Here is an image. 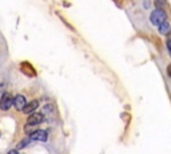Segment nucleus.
I'll list each match as a JSON object with an SVG mask.
<instances>
[{"label":"nucleus","mask_w":171,"mask_h":154,"mask_svg":"<svg viewBox=\"0 0 171 154\" xmlns=\"http://www.w3.org/2000/svg\"><path fill=\"white\" fill-rule=\"evenodd\" d=\"M167 19V15H166V12L163 10H155V11H152L151 12V16H150V21L154 25H156L158 27L159 24H162L163 21H166Z\"/></svg>","instance_id":"obj_1"},{"label":"nucleus","mask_w":171,"mask_h":154,"mask_svg":"<svg viewBox=\"0 0 171 154\" xmlns=\"http://www.w3.org/2000/svg\"><path fill=\"white\" fill-rule=\"evenodd\" d=\"M11 106H13V97L9 93H4L2 95V99H0V109L7 111L11 109Z\"/></svg>","instance_id":"obj_2"},{"label":"nucleus","mask_w":171,"mask_h":154,"mask_svg":"<svg viewBox=\"0 0 171 154\" xmlns=\"http://www.w3.org/2000/svg\"><path fill=\"white\" fill-rule=\"evenodd\" d=\"M30 138L32 141H39V142H44L48 138V134H47L46 130H34L30 134Z\"/></svg>","instance_id":"obj_3"},{"label":"nucleus","mask_w":171,"mask_h":154,"mask_svg":"<svg viewBox=\"0 0 171 154\" xmlns=\"http://www.w3.org/2000/svg\"><path fill=\"white\" fill-rule=\"evenodd\" d=\"M44 117L40 113H31V115H28V119H27V123L28 125H39L40 122H43Z\"/></svg>","instance_id":"obj_4"},{"label":"nucleus","mask_w":171,"mask_h":154,"mask_svg":"<svg viewBox=\"0 0 171 154\" xmlns=\"http://www.w3.org/2000/svg\"><path fill=\"white\" fill-rule=\"evenodd\" d=\"M27 105V101H25V98L23 97V95H16L15 98H13V106H15L16 110H23L24 106Z\"/></svg>","instance_id":"obj_5"},{"label":"nucleus","mask_w":171,"mask_h":154,"mask_svg":"<svg viewBox=\"0 0 171 154\" xmlns=\"http://www.w3.org/2000/svg\"><path fill=\"white\" fill-rule=\"evenodd\" d=\"M158 31H159V34L161 35H170V32H171V25L169 24V21H163L162 24H159L158 25Z\"/></svg>","instance_id":"obj_6"},{"label":"nucleus","mask_w":171,"mask_h":154,"mask_svg":"<svg viewBox=\"0 0 171 154\" xmlns=\"http://www.w3.org/2000/svg\"><path fill=\"white\" fill-rule=\"evenodd\" d=\"M38 106H39V102L38 101H32L30 102V103H27L24 106V109H23V111L25 113V114H31V113H34L36 109H38Z\"/></svg>","instance_id":"obj_7"},{"label":"nucleus","mask_w":171,"mask_h":154,"mask_svg":"<svg viewBox=\"0 0 171 154\" xmlns=\"http://www.w3.org/2000/svg\"><path fill=\"white\" fill-rule=\"evenodd\" d=\"M167 48H169V54H170V56H171V39L167 40Z\"/></svg>","instance_id":"obj_8"},{"label":"nucleus","mask_w":171,"mask_h":154,"mask_svg":"<svg viewBox=\"0 0 171 154\" xmlns=\"http://www.w3.org/2000/svg\"><path fill=\"white\" fill-rule=\"evenodd\" d=\"M162 4H163V0H156V6H158V8H159V10H161Z\"/></svg>","instance_id":"obj_9"},{"label":"nucleus","mask_w":171,"mask_h":154,"mask_svg":"<svg viewBox=\"0 0 171 154\" xmlns=\"http://www.w3.org/2000/svg\"><path fill=\"white\" fill-rule=\"evenodd\" d=\"M167 74H169V76L171 78V64H169V67H167Z\"/></svg>","instance_id":"obj_10"},{"label":"nucleus","mask_w":171,"mask_h":154,"mask_svg":"<svg viewBox=\"0 0 171 154\" xmlns=\"http://www.w3.org/2000/svg\"><path fill=\"white\" fill-rule=\"evenodd\" d=\"M8 154H17L16 150H11V152H8Z\"/></svg>","instance_id":"obj_11"}]
</instances>
